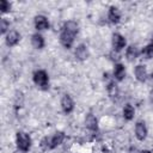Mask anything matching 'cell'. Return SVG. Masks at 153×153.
Instances as JSON below:
<instances>
[{
	"instance_id": "ac0fdd59",
	"label": "cell",
	"mask_w": 153,
	"mask_h": 153,
	"mask_svg": "<svg viewBox=\"0 0 153 153\" xmlns=\"http://www.w3.org/2000/svg\"><path fill=\"white\" fill-rule=\"evenodd\" d=\"M134 116H135V109L133 108V105L126 104L124 108H123V117L127 121H130V120L134 118Z\"/></svg>"
},
{
	"instance_id": "44dd1931",
	"label": "cell",
	"mask_w": 153,
	"mask_h": 153,
	"mask_svg": "<svg viewBox=\"0 0 153 153\" xmlns=\"http://www.w3.org/2000/svg\"><path fill=\"white\" fill-rule=\"evenodd\" d=\"M10 29V22L6 19V18H1L0 20V33L1 35H5Z\"/></svg>"
},
{
	"instance_id": "5b68a950",
	"label": "cell",
	"mask_w": 153,
	"mask_h": 153,
	"mask_svg": "<svg viewBox=\"0 0 153 153\" xmlns=\"http://www.w3.org/2000/svg\"><path fill=\"white\" fill-rule=\"evenodd\" d=\"M111 43H112L114 50L120 51V50H122L126 47L127 41H126V38L121 33H114L112 35V39H111Z\"/></svg>"
},
{
	"instance_id": "7c38bea8",
	"label": "cell",
	"mask_w": 153,
	"mask_h": 153,
	"mask_svg": "<svg viewBox=\"0 0 153 153\" xmlns=\"http://www.w3.org/2000/svg\"><path fill=\"white\" fill-rule=\"evenodd\" d=\"M74 55L78 60L80 61H84L88 57V50H87V47L85 44H79L76 48H75V51H74Z\"/></svg>"
},
{
	"instance_id": "d4e9b609",
	"label": "cell",
	"mask_w": 153,
	"mask_h": 153,
	"mask_svg": "<svg viewBox=\"0 0 153 153\" xmlns=\"http://www.w3.org/2000/svg\"><path fill=\"white\" fill-rule=\"evenodd\" d=\"M149 99H151V102L153 103V88L149 91Z\"/></svg>"
},
{
	"instance_id": "7402d4cb",
	"label": "cell",
	"mask_w": 153,
	"mask_h": 153,
	"mask_svg": "<svg viewBox=\"0 0 153 153\" xmlns=\"http://www.w3.org/2000/svg\"><path fill=\"white\" fill-rule=\"evenodd\" d=\"M142 55L146 56L147 59H152L153 57V43H149L148 45H146L143 49H142Z\"/></svg>"
},
{
	"instance_id": "4fadbf2b",
	"label": "cell",
	"mask_w": 153,
	"mask_h": 153,
	"mask_svg": "<svg viewBox=\"0 0 153 153\" xmlns=\"http://www.w3.org/2000/svg\"><path fill=\"white\" fill-rule=\"evenodd\" d=\"M114 78L117 81H122L126 78V68L122 63H115L114 67Z\"/></svg>"
},
{
	"instance_id": "cb8c5ba5",
	"label": "cell",
	"mask_w": 153,
	"mask_h": 153,
	"mask_svg": "<svg viewBox=\"0 0 153 153\" xmlns=\"http://www.w3.org/2000/svg\"><path fill=\"white\" fill-rule=\"evenodd\" d=\"M109 56H110V59H111L112 61H118V60L121 59L120 53H118L117 50H114V49L111 50V53H110V55H109Z\"/></svg>"
},
{
	"instance_id": "9a60e30c",
	"label": "cell",
	"mask_w": 153,
	"mask_h": 153,
	"mask_svg": "<svg viewBox=\"0 0 153 153\" xmlns=\"http://www.w3.org/2000/svg\"><path fill=\"white\" fill-rule=\"evenodd\" d=\"M31 44L35 49H42L44 47V38L41 33H33L31 36Z\"/></svg>"
},
{
	"instance_id": "5bb4252c",
	"label": "cell",
	"mask_w": 153,
	"mask_h": 153,
	"mask_svg": "<svg viewBox=\"0 0 153 153\" xmlns=\"http://www.w3.org/2000/svg\"><path fill=\"white\" fill-rule=\"evenodd\" d=\"M62 30H65V31H67V32H69V33H72V35L75 36V35L78 33V31H79V25H78L76 22H74V20H67V22L63 24Z\"/></svg>"
},
{
	"instance_id": "ffe728a7",
	"label": "cell",
	"mask_w": 153,
	"mask_h": 153,
	"mask_svg": "<svg viewBox=\"0 0 153 153\" xmlns=\"http://www.w3.org/2000/svg\"><path fill=\"white\" fill-rule=\"evenodd\" d=\"M39 146L43 151H48V149H51V137H48V136H44L41 142H39Z\"/></svg>"
},
{
	"instance_id": "30bf717a",
	"label": "cell",
	"mask_w": 153,
	"mask_h": 153,
	"mask_svg": "<svg viewBox=\"0 0 153 153\" xmlns=\"http://www.w3.org/2000/svg\"><path fill=\"white\" fill-rule=\"evenodd\" d=\"M85 126L88 130L96 131L98 129V120L93 114H87L85 117Z\"/></svg>"
},
{
	"instance_id": "484cf974",
	"label": "cell",
	"mask_w": 153,
	"mask_h": 153,
	"mask_svg": "<svg viewBox=\"0 0 153 153\" xmlns=\"http://www.w3.org/2000/svg\"><path fill=\"white\" fill-rule=\"evenodd\" d=\"M141 153H152V152H151V151H147V149H145V151H142Z\"/></svg>"
},
{
	"instance_id": "d6986e66",
	"label": "cell",
	"mask_w": 153,
	"mask_h": 153,
	"mask_svg": "<svg viewBox=\"0 0 153 153\" xmlns=\"http://www.w3.org/2000/svg\"><path fill=\"white\" fill-rule=\"evenodd\" d=\"M106 91H108V94L111 98L118 96V86H117V84L115 81H110L108 84V86H106Z\"/></svg>"
},
{
	"instance_id": "3957f363",
	"label": "cell",
	"mask_w": 153,
	"mask_h": 153,
	"mask_svg": "<svg viewBox=\"0 0 153 153\" xmlns=\"http://www.w3.org/2000/svg\"><path fill=\"white\" fill-rule=\"evenodd\" d=\"M33 24H35L36 30H38V31H43V30L49 29V20L45 16H42V14H38L35 17Z\"/></svg>"
},
{
	"instance_id": "ba28073f",
	"label": "cell",
	"mask_w": 153,
	"mask_h": 153,
	"mask_svg": "<svg viewBox=\"0 0 153 153\" xmlns=\"http://www.w3.org/2000/svg\"><path fill=\"white\" fill-rule=\"evenodd\" d=\"M20 41V33L16 30H11L6 35V44L8 47H14Z\"/></svg>"
},
{
	"instance_id": "9c48e42d",
	"label": "cell",
	"mask_w": 153,
	"mask_h": 153,
	"mask_svg": "<svg viewBox=\"0 0 153 153\" xmlns=\"http://www.w3.org/2000/svg\"><path fill=\"white\" fill-rule=\"evenodd\" d=\"M134 74H135L136 80L140 81V82L146 81L147 78H148L147 69H146V67H145L143 65H137V66L135 67V69H134Z\"/></svg>"
},
{
	"instance_id": "277c9868",
	"label": "cell",
	"mask_w": 153,
	"mask_h": 153,
	"mask_svg": "<svg viewBox=\"0 0 153 153\" xmlns=\"http://www.w3.org/2000/svg\"><path fill=\"white\" fill-rule=\"evenodd\" d=\"M74 37H75L74 35H72V33H69V32L62 30L61 33H60V43H61L66 49H69V48H72V45H73Z\"/></svg>"
},
{
	"instance_id": "8fae6325",
	"label": "cell",
	"mask_w": 153,
	"mask_h": 153,
	"mask_svg": "<svg viewBox=\"0 0 153 153\" xmlns=\"http://www.w3.org/2000/svg\"><path fill=\"white\" fill-rule=\"evenodd\" d=\"M108 19L111 24H117L121 19V12L117 7L115 6H111L109 8V12H108Z\"/></svg>"
},
{
	"instance_id": "2e32d148",
	"label": "cell",
	"mask_w": 153,
	"mask_h": 153,
	"mask_svg": "<svg viewBox=\"0 0 153 153\" xmlns=\"http://www.w3.org/2000/svg\"><path fill=\"white\" fill-rule=\"evenodd\" d=\"M139 54H140V51H139V49L135 45H129L127 48V50H126V57L130 62L134 61V60H136L137 56H139Z\"/></svg>"
},
{
	"instance_id": "4316f807",
	"label": "cell",
	"mask_w": 153,
	"mask_h": 153,
	"mask_svg": "<svg viewBox=\"0 0 153 153\" xmlns=\"http://www.w3.org/2000/svg\"><path fill=\"white\" fill-rule=\"evenodd\" d=\"M152 43H153V36H152Z\"/></svg>"
},
{
	"instance_id": "7a4b0ae2",
	"label": "cell",
	"mask_w": 153,
	"mask_h": 153,
	"mask_svg": "<svg viewBox=\"0 0 153 153\" xmlns=\"http://www.w3.org/2000/svg\"><path fill=\"white\" fill-rule=\"evenodd\" d=\"M33 82L42 90H47L49 87V76H48V73L43 69H38L33 73Z\"/></svg>"
},
{
	"instance_id": "e0dca14e",
	"label": "cell",
	"mask_w": 153,
	"mask_h": 153,
	"mask_svg": "<svg viewBox=\"0 0 153 153\" xmlns=\"http://www.w3.org/2000/svg\"><path fill=\"white\" fill-rule=\"evenodd\" d=\"M65 140V133L63 131H56L53 136H51V149L60 146Z\"/></svg>"
},
{
	"instance_id": "8992f818",
	"label": "cell",
	"mask_w": 153,
	"mask_h": 153,
	"mask_svg": "<svg viewBox=\"0 0 153 153\" xmlns=\"http://www.w3.org/2000/svg\"><path fill=\"white\" fill-rule=\"evenodd\" d=\"M61 109L65 114H71L74 109V102L69 94H65L61 98Z\"/></svg>"
},
{
	"instance_id": "603a6c76",
	"label": "cell",
	"mask_w": 153,
	"mask_h": 153,
	"mask_svg": "<svg viewBox=\"0 0 153 153\" xmlns=\"http://www.w3.org/2000/svg\"><path fill=\"white\" fill-rule=\"evenodd\" d=\"M0 11L1 13H7L11 11V4L7 0H1L0 1Z\"/></svg>"
},
{
	"instance_id": "52a82bcc",
	"label": "cell",
	"mask_w": 153,
	"mask_h": 153,
	"mask_svg": "<svg viewBox=\"0 0 153 153\" xmlns=\"http://www.w3.org/2000/svg\"><path fill=\"white\" fill-rule=\"evenodd\" d=\"M147 127L143 122H137L135 124V136L139 141H143L147 137Z\"/></svg>"
},
{
	"instance_id": "6da1fadb",
	"label": "cell",
	"mask_w": 153,
	"mask_h": 153,
	"mask_svg": "<svg viewBox=\"0 0 153 153\" xmlns=\"http://www.w3.org/2000/svg\"><path fill=\"white\" fill-rule=\"evenodd\" d=\"M16 143L22 152H27L31 147V137L24 131H18L16 135Z\"/></svg>"
}]
</instances>
